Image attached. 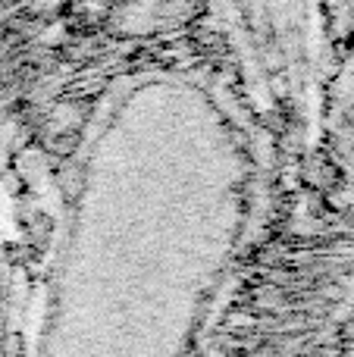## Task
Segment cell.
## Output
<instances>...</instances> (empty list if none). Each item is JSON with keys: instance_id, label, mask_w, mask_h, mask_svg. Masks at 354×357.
Returning a JSON list of instances; mask_svg holds the SVG:
<instances>
[{"instance_id": "6da1fadb", "label": "cell", "mask_w": 354, "mask_h": 357, "mask_svg": "<svg viewBox=\"0 0 354 357\" xmlns=\"http://www.w3.org/2000/svg\"><path fill=\"white\" fill-rule=\"evenodd\" d=\"M345 135H348V157L354 160V98L348 104V116H345Z\"/></svg>"}]
</instances>
